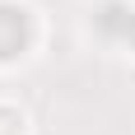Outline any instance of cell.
<instances>
[{
    "label": "cell",
    "instance_id": "6da1fadb",
    "mask_svg": "<svg viewBox=\"0 0 135 135\" xmlns=\"http://www.w3.org/2000/svg\"><path fill=\"white\" fill-rule=\"evenodd\" d=\"M28 42H33V19H28V9H23V5L0 0V61L23 56Z\"/></svg>",
    "mask_w": 135,
    "mask_h": 135
},
{
    "label": "cell",
    "instance_id": "7a4b0ae2",
    "mask_svg": "<svg viewBox=\"0 0 135 135\" xmlns=\"http://www.w3.org/2000/svg\"><path fill=\"white\" fill-rule=\"evenodd\" d=\"M98 28H103L107 37H117V42H126V47H135V9L107 5V9L98 14Z\"/></svg>",
    "mask_w": 135,
    "mask_h": 135
}]
</instances>
